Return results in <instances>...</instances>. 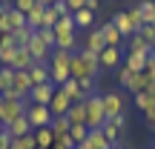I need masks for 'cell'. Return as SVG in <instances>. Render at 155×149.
<instances>
[{"label": "cell", "mask_w": 155, "mask_h": 149, "mask_svg": "<svg viewBox=\"0 0 155 149\" xmlns=\"http://www.w3.org/2000/svg\"><path fill=\"white\" fill-rule=\"evenodd\" d=\"M101 132H104V138L109 141L112 146H118V141H121V132H124V129H121V126H115L112 121H106L104 126H101Z\"/></svg>", "instance_id": "obj_24"}, {"label": "cell", "mask_w": 155, "mask_h": 149, "mask_svg": "<svg viewBox=\"0 0 155 149\" xmlns=\"http://www.w3.org/2000/svg\"><path fill=\"white\" fill-rule=\"evenodd\" d=\"M29 77H32V83H35V86H40V83H52L49 63H35V66L29 69Z\"/></svg>", "instance_id": "obj_16"}, {"label": "cell", "mask_w": 155, "mask_h": 149, "mask_svg": "<svg viewBox=\"0 0 155 149\" xmlns=\"http://www.w3.org/2000/svg\"><path fill=\"white\" fill-rule=\"evenodd\" d=\"M58 89H61V92L66 95L72 103H83V92H81V86H78V80H75V77H69V80L63 83V86H58Z\"/></svg>", "instance_id": "obj_18"}, {"label": "cell", "mask_w": 155, "mask_h": 149, "mask_svg": "<svg viewBox=\"0 0 155 149\" xmlns=\"http://www.w3.org/2000/svg\"><path fill=\"white\" fill-rule=\"evenodd\" d=\"M15 9L23 11V15H29V11L38 9V0H15Z\"/></svg>", "instance_id": "obj_34"}, {"label": "cell", "mask_w": 155, "mask_h": 149, "mask_svg": "<svg viewBox=\"0 0 155 149\" xmlns=\"http://www.w3.org/2000/svg\"><path fill=\"white\" fill-rule=\"evenodd\" d=\"M81 146H86V149H115L109 141L104 138V132H101V129H89L86 144H81Z\"/></svg>", "instance_id": "obj_13"}, {"label": "cell", "mask_w": 155, "mask_h": 149, "mask_svg": "<svg viewBox=\"0 0 155 149\" xmlns=\"http://www.w3.org/2000/svg\"><path fill=\"white\" fill-rule=\"evenodd\" d=\"M115 149H124V146H115Z\"/></svg>", "instance_id": "obj_47"}, {"label": "cell", "mask_w": 155, "mask_h": 149, "mask_svg": "<svg viewBox=\"0 0 155 149\" xmlns=\"http://www.w3.org/2000/svg\"><path fill=\"white\" fill-rule=\"evenodd\" d=\"M141 15H144V26L155 23V0H144L141 3Z\"/></svg>", "instance_id": "obj_29"}, {"label": "cell", "mask_w": 155, "mask_h": 149, "mask_svg": "<svg viewBox=\"0 0 155 149\" xmlns=\"http://www.w3.org/2000/svg\"><path fill=\"white\" fill-rule=\"evenodd\" d=\"M32 77H29V72H15V77H12V89H15L20 98H29V92H32Z\"/></svg>", "instance_id": "obj_12"}, {"label": "cell", "mask_w": 155, "mask_h": 149, "mask_svg": "<svg viewBox=\"0 0 155 149\" xmlns=\"http://www.w3.org/2000/svg\"><path fill=\"white\" fill-rule=\"evenodd\" d=\"M69 72H72L75 80H81V77H95L101 72L98 55H92V52H86V49L72 52V66H69Z\"/></svg>", "instance_id": "obj_1"}, {"label": "cell", "mask_w": 155, "mask_h": 149, "mask_svg": "<svg viewBox=\"0 0 155 149\" xmlns=\"http://www.w3.org/2000/svg\"><path fill=\"white\" fill-rule=\"evenodd\" d=\"M26 26L29 29H35V32H38V29H43V9H35V11H29L26 15Z\"/></svg>", "instance_id": "obj_27"}, {"label": "cell", "mask_w": 155, "mask_h": 149, "mask_svg": "<svg viewBox=\"0 0 155 149\" xmlns=\"http://www.w3.org/2000/svg\"><path fill=\"white\" fill-rule=\"evenodd\" d=\"M49 66H63V69H69V66H72V52H66V49H52Z\"/></svg>", "instance_id": "obj_21"}, {"label": "cell", "mask_w": 155, "mask_h": 149, "mask_svg": "<svg viewBox=\"0 0 155 149\" xmlns=\"http://www.w3.org/2000/svg\"><path fill=\"white\" fill-rule=\"evenodd\" d=\"M112 26L121 32V37H132V34L138 32V29L132 26V20H129L127 11H115V15H112Z\"/></svg>", "instance_id": "obj_8"}, {"label": "cell", "mask_w": 155, "mask_h": 149, "mask_svg": "<svg viewBox=\"0 0 155 149\" xmlns=\"http://www.w3.org/2000/svg\"><path fill=\"white\" fill-rule=\"evenodd\" d=\"M26 118H29V123H32V129L49 126V123L55 121L52 109H49V106H40V103H29V109H26Z\"/></svg>", "instance_id": "obj_4"}, {"label": "cell", "mask_w": 155, "mask_h": 149, "mask_svg": "<svg viewBox=\"0 0 155 149\" xmlns=\"http://www.w3.org/2000/svg\"><path fill=\"white\" fill-rule=\"evenodd\" d=\"M69 106H72V100H69L66 95L61 92V89H58V92H55V98L49 100V109H52V115H55V118H66Z\"/></svg>", "instance_id": "obj_11"}, {"label": "cell", "mask_w": 155, "mask_h": 149, "mask_svg": "<svg viewBox=\"0 0 155 149\" xmlns=\"http://www.w3.org/2000/svg\"><path fill=\"white\" fill-rule=\"evenodd\" d=\"M83 49H86V52H92V55H101V52L106 49V43H104V34H101V29H98V26L86 32V43H83Z\"/></svg>", "instance_id": "obj_9"}, {"label": "cell", "mask_w": 155, "mask_h": 149, "mask_svg": "<svg viewBox=\"0 0 155 149\" xmlns=\"http://www.w3.org/2000/svg\"><path fill=\"white\" fill-rule=\"evenodd\" d=\"M69 126H72V123H69L66 118H55V121L49 123L52 135H55V144H61L63 138H69Z\"/></svg>", "instance_id": "obj_19"}, {"label": "cell", "mask_w": 155, "mask_h": 149, "mask_svg": "<svg viewBox=\"0 0 155 149\" xmlns=\"http://www.w3.org/2000/svg\"><path fill=\"white\" fill-rule=\"evenodd\" d=\"M32 34H35V29H29V26H23V29H17L12 37H15V46L17 49H26L29 46V40H32Z\"/></svg>", "instance_id": "obj_26"}, {"label": "cell", "mask_w": 155, "mask_h": 149, "mask_svg": "<svg viewBox=\"0 0 155 149\" xmlns=\"http://www.w3.org/2000/svg\"><path fill=\"white\" fill-rule=\"evenodd\" d=\"M101 103H104L106 121H112V118L127 112V98H124V92H104L101 95Z\"/></svg>", "instance_id": "obj_3"}, {"label": "cell", "mask_w": 155, "mask_h": 149, "mask_svg": "<svg viewBox=\"0 0 155 149\" xmlns=\"http://www.w3.org/2000/svg\"><path fill=\"white\" fill-rule=\"evenodd\" d=\"M127 15H129V20H132V26H135V29H141V26H144V15H141V6H129V9H127Z\"/></svg>", "instance_id": "obj_31"}, {"label": "cell", "mask_w": 155, "mask_h": 149, "mask_svg": "<svg viewBox=\"0 0 155 149\" xmlns=\"http://www.w3.org/2000/svg\"><path fill=\"white\" fill-rule=\"evenodd\" d=\"M101 3H104V0H86V9H89V11H98Z\"/></svg>", "instance_id": "obj_41"}, {"label": "cell", "mask_w": 155, "mask_h": 149, "mask_svg": "<svg viewBox=\"0 0 155 149\" xmlns=\"http://www.w3.org/2000/svg\"><path fill=\"white\" fill-rule=\"evenodd\" d=\"M144 72L150 75V77H155V49L147 55V66H144Z\"/></svg>", "instance_id": "obj_38"}, {"label": "cell", "mask_w": 155, "mask_h": 149, "mask_svg": "<svg viewBox=\"0 0 155 149\" xmlns=\"http://www.w3.org/2000/svg\"><path fill=\"white\" fill-rule=\"evenodd\" d=\"M75 29H95V11H89V9H81V11H75Z\"/></svg>", "instance_id": "obj_20"}, {"label": "cell", "mask_w": 155, "mask_h": 149, "mask_svg": "<svg viewBox=\"0 0 155 149\" xmlns=\"http://www.w3.org/2000/svg\"><path fill=\"white\" fill-rule=\"evenodd\" d=\"M32 66H35V57H32V52H29V49H17L15 60H12V69H15V72H29Z\"/></svg>", "instance_id": "obj_14"}, {"label": "cell", "mask_w": 155, "mask_h": 149, "mask_svg": "<svg viewBox=\"0 0 155 149\" xmlns=\"http://www.w3.org/2000/svg\"><path fill=\"white\" fill-rule=\"evenodd\" d=\"M78 86H81L83 100H86L89 95H95V77H81V80H78Z\"/></svg>", "instance_id": "obj_32"}, {"label": "cell", "mask_w": 155, "mask_h": 149, "mask_svg": "<svg viewBox=\"0 0 155 149\" xmlns=\"http://www.w3.org/2000/svg\"><path fill=\"white\" fill-rule=\"evenodd\" d=\"M152 95H147V92H141V95H135V109H141V112H147L150 109V103H152Z\"/></svg>", "instance_id": "obj_33"}, {"label": "cell", "mask_w": 155, "mask_h": 149, "mask_svg": "<svg viewBox=\"0 0 155 149\" xmlns=\"http://www.w3.org/2000/svg\"><path fill=\"white\" fill-rule=\"evenodd\" d=\"M6 132H9L12 138L17 141V138H23V135H32L35 129H32V123H29V118H26V115H20L17 121H12L9 126H6Z\"/></svg>", "instance_id": "obj_10"}, {"label": "cell", "mask_w": 155, "mask_h": 149, "mask_svg": "<svg viewBox=\"0 0 155 149\" xmlns=\"http://www.w3.org/2000/svg\"><path fill=\"white\" fill-rule=\"evenodd\" d=\"M49 149H66V146H61V144H52V146H49Z\"/></svg>", "instance_id": "obj_43"}, {"label": "cell", "mask_w": 155, "mask_h": 149, "mask_svg": "<svg viewBox=\"0 0 155 149\" xmlns=\"http://www.w3.org/2000/svg\"><path fill=\"white\" fill-rule=\"evenodd\" d=\"M144 118H147V123H150V126L155 129V100H152V103H150V109H147V112H144Z\"/></svg>", "instance_id": "obj_39"}, {"label": "cell", "mask_w": 155, "mask_h": 149, "mask_svg": "<svg viewBox=\"0 0 155 149\" xmlns=\"http://www.w3.org/2000/svg\"><path fill=\"white\" fill-rule=\"evenodd\" d=\"M58 3V0H38V6H40V9H46V6H55Z\"/></svg>", "instance_id": "obj_42"}, {"label": "cell", "mask_w": 155, "mask_h": 149, "mask_svg": "<svg viewBox=\"0 0 155 149\" xmlns=\"http://www.w3.org/2000/svg\"><path fill=\"white\" fill-rule=\"evenodd\" d=\"M35 141H38L40 149H49L52 144H55V135H52L49 126H40V129H35Z\"/></svg>", "instance_id": "obj_25"}, {"label": "cell", "mask_w": 155, "mask_h": 149, "mask_svg": "<svg viewBox=\"0 0 155 149\" xmlns=\"http://www.w3.org/2000/svg\"><path fill=\"white\" fill-rule=\"evenodd\" d=\"M17 144H20V149H35V146H38L35 132H32V135H23V138H17Z\"/></svg>", "instance_id": "obj_36"}, {"label": "cell", "mask_w": 155, "mask_h": 149, "mask_svg": "<svg viewBox=\"0 0 155 149\" xmlns=\"http://www.w3.org/2000/svg\"><path fill=\"white\" fill-rule=\"evenodd\" d=\"M138 34L150 43V49H155V23H147V26H141L138 29Z\"/></svg>", "instance_id": "obj_30"}, {"label": "cell", "mask_w": 155, "mask_h": 149, "mask_svg": "<svg viewBox=\"0 0 155 149\" xmlns=\"http://www.w3.org/2000/svg\"><path fill=\"white\" fill-rule=\"evenodd\" d=\"M15 55H17L15 37H12V34H0V66H12Z\"/></svg>", "instance_id": "obj_7"}, {"label": "cell", "mask_w": 155, "mask_h": 149, "mask_svg": "<svg viewBox=\"0 0 155 149\" xmlns=\"http://www.w3.org/2000/svg\"><path fill=\"white\" fill-rule=\"evenodd\" d=\"M66 9H69V15H75V11L86 9V0H66Z\"/></svg>", "instance_id": "obj_37"}, {"label": "cell", "mask_w": 155, "mask_h": 149, "mask_svg": "<svg viewBox=\"0 0 155 149\" xmlns=\"http://www.w3.org/2000/svg\"><path fill=\"white\" fill-rule=\"evenodd\" d=\"M124 66H127L132 75L144 72V66H147V55H138V52H127V57H124Z\"/></svg>", "instance_id": "obj_17"}, {"label": "cell", "mask_w": 155, "mask_h": 149, "mask_svg": "<svg viewBox=\"0 0 155 149\" xmlns=\"http://www.w3.org/2000/svg\"><path fill=\"white\" fill-rule=\"evenodd\" d=\"M35 149H40V146H35Z\"/></svg>", "instance_id": "obj_48"}, {"label": "cell", "mask_w": 155, "mask_h": 149, "mask_svg": "<svg viewBox=\"0 0 155 149\" xmlns=\"http://www.w3.org/2000/svg\"><path fill=\"white\" fill-rule=\"evenodd\" d=\"M112 123H115V126H127V112H124V115H118V118H112Z\"/></svg>", "instance_id": "obj_40"}, {"label": "cell", "mask_w": 155, "mask_h": 149, "mask_svg": "<svg viewBox=\"0 0 155 149\" xmlns=\"http://www.w3.org/2000/svg\"><path fill=\"white\" fill-rule=\"evenodd\" d=\"M66 121L72 123V126H86V112H83V103H72L69 106V112H66Z\"/></svg>", "instance_id": "obj_22"}, {"label": "cell", "mask_w": 155, "mask_h": 149, "mask_svg": "<svg viewBox=\"0 0 155 149\" xmlns=\"http://www.w3.org/2000/svg\"><path fill=\"white\" fill-rule=\"evenodd\" d=\"M38 34L43 37V43L49 46V49H55V32H52V29H38Z\"/></svg>", "instance_id": "obj_35"}, {"label": "cell", "mask_w": 155, "mask_h": 149, "mask_svg": "<svg viewBox=\"0 0 155 149\" xmlns=\"http://www.w3.org/2000/svg\"><path fill=\"white\" fill-rule=\"evenodd\" d=\"M98 63H101V69H121L124 66V55H121L118 46H106L98 55Z\"/></svg>", "instance_id": "obj_6"}, {"label": "cell", "mask_w": 155, "mask_h": 149, "mask_svg": "<svg viewBox=\"0 0 155 149\" xmlns=\"http://www.w3.org/2000/svg\"><path fill=\"white\" fill-rule=\"evenodd\" d=\"M3 92H6V86H3V80H0V95H3Z\"/></svg>", "instance_id": "obj_44"}, {"label": "cell", "mask_w": 155, "mask_h": 149, "mask_svg": "<svg viewBox=\"0 0 155 149\" xmlns=\"http://www.w3.org/2000/svg\"><path fill=\"white\" fill-rule=\"evenodd\" d=\"M0 3H3V0H0Z\"/></svg>", "instance_id": "obj_49"}, {"label": "cell", "mask_w": 155, "mask_h": 149, "mask_svg": "<svg viewBox=\"0 0 155 149\" xmlns=\"http://www.w3.org/2000/svg\"><path fill=\"white\" fill-rule=\"evenodd\" d=\"M3 129H6V126H3V121H0V132H3Z\"/></svg>", "instance_id": "obj_45"}, {"label": "cell", "mask_w": 155, "mask_h": 149, "mask_svg": "<svg viewBox=\"0 0 155 149\" xmlns=\"http://www.w3.org/2000/svg\"><path fill=\"white\" fill-rule=\"evenodd\" d=\"M86 135H89V129L83 126V123H81V126H69V138H72V144H75V146L86 144Z\"/></svg>", "instance_id": "obj_28"}, {"label": "cell", "mask_w": 155, "mask_h": 149, "mask_svg": "<svg viewBox=\"0 0 155 149\" xmlns=\"http://www.w3.org/2000/svg\"><path fill=\"white\" fill-rule=\"evenodd\" d=\"M75 149H86V146H75Z\"/></svg>", "instance_id": "obj_46"}, {"label": "cell", "mask_w": 155, "mask_h": 149, "mask_svg": "<svg viewBox=\"0 0 155 149\" xmlns=\"http://www.w3.org/2000/svg\"><path fill=\"white\" fill-rule=\"evenodd\" d=\"M127 52H138V55H150L152 49H150V43H147V40L141 37L138 32H135L132 37H129V46H127Z\"/></svg>", "instance_id": "obj_23"}, {"label": "cell", "mask_w": 155, "mask_h": 149, "mask_svg": "<svg viewBox=\"0 0 155 149\" xmlns=\"http://www.w3.org/2000/svg\"><path fill=\"white\" fill-rule=\"evenodd\" d=\"M98 29H101V34H104V43H106V46H118V49H121L124 37H121V32L112 26V20H106L104 26H98Z\"/></svg>", "instance_id": "obj_15"}, {"label": "cell", "mask_w": 155, "mask_h": 149, "mask_svg": "<svg viewBox=\"0 0 155 149\" xmlns=\"http://www.w3.org/2000/svg\"><path fill=\"white\" fill-rule=\"evenodd\" d=\"M83 112H86V129H101L106 123V112H104V103H101L98 92L83 100Z\"/></svg>", "instance_id": "obj_2"}, {"label": "cell", "mask_w": 155, "mask_h": 149, "mask_svg": "<svg viewBox=\"0 0 155 149\" xmlns=\"http://www.w3.org/2000/svg\"><path fill=\"white\" fill-rule=\"evenodd\" d=\"M55 92H58L55 83H40V86H32V92H29V103L49 106V100L55 98Z\"/></svg>", "instance_id": "obj_5"}, {"label": "cell", "mask_w": 155, "mask_h": 149, "mask_svg": "<svg viewBox=\"0 0 155 149\" xmlns=\"http://www.w3.org/2000/svg\"><path fill=\"white\" fill-rule=\"evenodd\" d=\"M152 149H155V146H152Z\"/></svg>", "instance_id": "obj_50"}]
</instances>
